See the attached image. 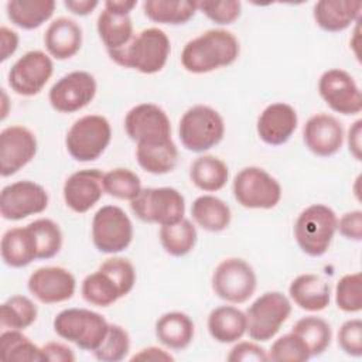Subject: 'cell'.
<instances>
[{
  "instance_id": "49",
  "label": "cell",
  "mask_w": 362,
  "mask_h": 362,
  "mask_svg": "<svg viewBox=\"0 0 362 362\" xmlns=\"http://www.w3.org/2000/svg\"><path fill=\"white\" fill-rule=\"evenodd\" d=\"M0 45H1V62L11 57L18 47V35L7 27L0 28Z\"/></svg>"
},
{
  "instance_id": "46",
  "label": "cell",
  "mask_w": 362,
  "mask_h": 362,
  "mask_svg": "<svg viewBox=\"0 0 362 362\" xmlns=\"http://www.w3.org/2000/svg\"><path fill=\"white\" fill-rule=\"evenodd\" d=\"M226 359L230 362H239V361H257V362L260 361V362H263V361H267V354L257 344L243 341V342L236 344L230 349Z\"/></svg>"
},
{
  "instance_id": "7",
  "label": "cell",
  "mask_w": 362,
  "mask_h": 362,
  "mask_svg": "<svg viewBox=\"0 0 362 362\" xmlns=\"http://www.w3.org/2000/svg\"><path fill=\"white\" fill-rule=\"evenodd\" d=\"M112 139L110 123L100 115H88L78 119L66 133L65 146L76 161H93L102 156Z\"/></svg>"
},
{
  "instance_id": "27",
  "label": "cell",
  "mask_w": 362,
  "mask_h": 362,
  "mask_svg": "<svg viewBox=\"0 0 362 362\" xmlns=\"http://www.w3.org/2000/svg\"><path fill=\"white\" fill-rule=\"evenodd\" d=\"M136 158L139 165L150 174H167L178 161V150L173 139L150 143H137Z\"/></svg>"
},
{
  "instance_id": "2",
  "label": "cell",
  "mask_w": 362,
  "mask_h": 362,
  "mask_svg": "<svg viewBox=\"0 0 362 362\" xmlns=\"http://www.w3.org/2000/svg\"><path fill=\"white\" fill-rule=\"evenodd\" d=\"M136 283L134 266L124 257L106 259L82 281V297L92 305L109 307L127 296Z\"/></svg>"
},
{
  "instance_id": "23",
  "label": "cell",
  "mask_w": 362,
  "mask_h": 362,
  "mask_svg": "<svg viewBox=\"0 0 362 362\" xmlns=\"http://www.w3.org/2000/svg\"><path fill=\"white\" fill-rule=\"evenodd\" d=\"M362 3L359 0H320L314 4L313 16L320 28L328 33L346 30L359 20Z\"/></svg>"
},
{
  "instance_id": "11",
  "label": "cell",
  "mask_w": 362,
  "mask_h": 362,
  "mask_svg": "<svg viewBox=\"0 0 362 362\" xmlns=\"http://www.w3.org/2000/svg\"><path fill=\"white\" fill-rule=\"evenodd\" d=\"M92 240L102 253H119L133 240V225L126 212L116 205H105L92 219Z\"/></svg>"
},
{
  "instance_id": "3",
  "label": "cell",
  "mask_w": 362,
  "mask_h": 362,
  "mask_svg": "<svg viewBox=\"0 0 362 362\" xmlns=\"http://www.w3.org/2000/svg\"><path fill=\"white\" fill-rule=\"evenodd\" d=\"M170 51L171 45L167 34L160 28L150 27L134 34L124 48L107 54L112 61L123 68L151 75L164 68Z\"/></svg>"
},
{
  "instance_id": "41",
  "label": "cell",
  "mask_w": 362,
  "mask_h": 362,
  "mask_svg": "<svg viewBox=\"0 0 362 362\" xmlns=\"http://www.w3.org/2000/svg\"><path fill=\"white\" fill-rule=\"evenodd\" d=\"M28 226L31 228L35 236L38 259L47 260L54 257L62 246V232L58 223H55L51 219L42 218V219L33 221L31 223H28Z\"/></svg>"
},
{
  "instance_id": "38",
  "label": "cell",
  "mask_w": 362,
  "mask_h": 362,
  "mask_svg": "<svg viewBox=\"0 0 362 362\" xmlns=\"http://www.w3.org/2000/svg\"><path fill=\"white\" fill-rule=\"evenodd\" d=\"M37 305L25 296H11L0 307L1 327L25 329L37 320Z\"/></svg>"
},
{
  "instance_id": "21",
  "label": "cell",
  "mask_w": 362,
  "mask_h": 362,
  "mask_svg": "<svg viewBox=\"0 0 362 362\" xmlns=\"http://www.w3.org/2000/svg\"><path fill=\"white\" fill-rule=\"evenodd\" d=\"M303 139L311 153L320 157H329L342 147L344 127L337 117L318 113L305 122Z\"/></svg>"
},
{
  "instance_id": "39",
  "label": "cell",
  "mask_w": 362,
  "mask_h": 362,
  "mask_svg": "<svg viewBox=\"0 0 362 362\" xmlns=\"http://www.w3.org/2000/svg\"><path fill=\"white\" fill-rule=\"evenodd\" d=\"M103 189L110 197L132 201L143 188L139 175L132 170L113 168L103 174Z\"/></svg>"
},
{
  "instance_id": "42",
  "label": "cell",
  "mask_w": 362,
  "mask_h": 362,
  "mask_svg": "<svg viewBox=\"0 0 362 362\" xmlns=\"http://www.w3.org/2000/svg\"><path fill=\"white\" fill-rule=\"evenodd\" d=\"M335 304L344 313H359L362 310V276L351 273L342 276L335 287Z\"/></svg>"
},
{
  "instance_id": "13",
  "label": "cell",
  "mask_w": 362,
  "mask_h": 362,
  "mask_svg": "<svg viewBox=\"0 0 362 362\" xmlns=\"http://www.w3.org/2000/svg\"><path fill=\"white\" fill-rule=\"evenodd\" d=\"M48 206V194L34 181H17L6 185L0 192V214L7 221H21L41 214Z\"/></svg>"
},
{
  "instance_id": "37",
  "label": "cell",
  "mask_w": 362,
  "mask_h": 362,
  "mask_svg": "<svg viewBox=\"0 0 362 362\" xmlns=\"http://www.w3.org/2000/svg\"><path fill=\"white\" fill-rule=\"evenodd\" d=\"M0 355L7 362L23 361H44L42 351L20 329H7L0 335Z\"/></svg>"
},
{
  "instance_id": "26",
  "label": "cell",
  "mask_w": 362,
  "mask_h": 362,
  "mask_svg": "<svg viewBox=\"0 0 362 362\" xmlns=\"http://www.w3.org/2000/svg\"><path fill=\"white\" fill-rule=\"evenodd\" d=\"M1 259L10 267H25L38 259L35 236L31 228H11L4 232L0 243Z\"/></svg>"
},
{
  "instance_id": "31",
  "label": "cell",
  "mask_w": 362,
  "mask_h": 362,
  "mask_svg": "<svg viewBox=\"0 0 362 362\" xmlns=\"http://www.w3.org/2000/svg\"><path fill=\"white\" fill-rule=\"evenodd\" d=\"M8 20L23 28L34 30L51 18L55 10L54 0H10L6 4Z\"/></svg>"
},
{
  "instance_id": "51",
  "label": "cell",
  "mask_w": 362,
  "mask_h": 362,
  "mask_svg": "<svg viewBox=\"0 0 362 362\" xmlns=\"http://www.w3.org/2000/svg\"><path fill=\"white\" fill-rule=\"evenodd\" d=\"M173 361L174 358L165 352L164 349L161 348H157V346H148V348H144V349H140L139 354H136L134 356H132V361Z\"/></svg>"
},
{
  "instance_id": "53",
  "label": "cell",
  "mask_w": 362,
  "mask_h": 362,
  "mask_svg": "<svg viewBox=\"0 0 362 362\" xmlns=\"http://www.w3.org/2000/svg\"><path fill=\"white\" fill-rule=\"evenodd\" d=\"M137 1L134 0H107L105 1V8L119 13V14H129L134 7Z\"/></svg>"
},
{
  "instance_id": "16",
  "label": "cell",
  "mask_w": 362,
  "mask_h": 362,
  "mask_svg": "<svg viewBox=\"0 0 362 362\" xmlns=\"http://www.w3.org/2000/svg\"><path fill=\"white\" fill-rule=\"evenodd\" d=\"M318 92L337 113L356 115L362 110V93L354 78L344 69H328L318 81Z\"/></svg>"
},
{
  "instance_id": "20",
  "label": "cell",
  "mask_w": 362,
  "mask_h": 362,
  "mask_svg": "<svg viewBox=\"0 0 362 362\" xmlns=\"http://www.w3.org/2000/svg\"><path fill=\"white\" fill-rule=\"evenodd\" d=\"M64 199L69 209L85 214L102 198L103 173L96 168H85L71 174L64 184Z\"/></svg>"
},
{
  "instance_id": "19",
  "label": "cell",
  "mask_w": 362,
  "mask_h": 362,
  "mask_svg": "<svg viewBox=\"0 0 362 362\" xmlns=\"http://www.w3.org/2000/svg\"><path fill=\"white\" fill-rule=\"evenodd\" d=\"M76 288L71 272L59 266L40 267L28 279L30 293L44 304H57L69 300Z\"/></svg>"
},
{
  "instance_id": "33",
  "label": "cell",
  "mask_w": 362,
  "mask_h": 362,
  "mask_svg": "<svg viewBox=\"0 0 362 362\" xmlns=\"http://www.w3.org/2000/svg\"><path fill=\"white\" fill-rule=\"evenodd\" d=\"M189 178L201 191L215 192L225 187L229 178V170L221 158L215 156H201L191 164Z\"/></svg>"
},
{
  "instance_id": "17",
  "label": "cell",
  "mask_w": 362,
  "mask_h": 362,
  "mask_svg": "<svg viewBox=\"0 0 362 362\" xmlns=\"http://www.w3.org/2000/svg\"><path fill=\"white\" fill-rule=\"evenodd\" d=\"M124 130L136 143L171 139V124L167 113L153 103H141L132 107L124 117Z\"/></svg>"
},
{
  "instance_id": "43",
  "label": "cell",
  "mask_w": 362,
  "mask_h": 362,
  "mask_svg": "<svg viewBox=\"0 0 362 362\" xmlns=\"http://www.w3.org/2000/svg\"><path fill=\"white\" fill-rule=\"evenodd\" d=\"M311 355L304 345V342L293 332H288L279 339H276L270 348L267 355V361H291V362H303L310 359Z\"/></svg>"
},
{
  "instance_id": "47",
  "label": "cell",
  "mask_w": 362,
  "mask_h": 362,
  "mask_svg": "<svg viewBox=\"0 0 362 362\" xmlns=\"http://www.w3.org/2000/svg\"><path fill=\"white\" fill-rule=\"evenodd\" d=\"M339 233L351 240L359 242L362 239V211H351L341 216L337 222Z\"/></svg>"
},
{
  "instance_id": "45",
  "label": "cell",
  "mask_w": 362,
  "mask_h": 362,
  "mask_svg": "<svg viewBox=\"0 0 362 362\" xmlns=\"http://www.w3.org/2000/svg\"><path fill=\"white\" fill-rule=\"evenodd\" d=\"M338 345L339 348L351 356L359 358L362 355V321L348 320L338 331Z\"/></svg>"
},
{
  "instance_id": "18",
  "label": "cell",
  "mask_w": 362,
  "mask_h": 362,
  "mask_svg": "<svg viewBox=\"0 0 362 362\" xmlns=\"http://www.w3.org/2000/svg\"><path fill=\"white\" fill-rule=\"evenodd\" d=\"M37 153V139L24 126H8L0 133V174L10 177L27 165Z\"/></svg>"
},
{
  "instance_id": "52",
  "label": "cell",
  "mask_w": 362,
  "mask_h": 362,
  "mask_svg": "<svg viewBox=\"0 0 362 362\" xmlns=\"http://www.w3.org/2000/svg\"><path fill=\"white\" fill-rule=\"evenodd\" d=\"M361 124H362V120H356L348 132L349 151L356 160H361Z\"/></svg>"
},
{
  "instance_id": "32",
  "label": "cell",
  "mask_w": 362,
  "mask_h": 362,
  "mask_svg": "<svg viewBox=\"0 0 362 362\" xmlns=\"http://www.w3.org/2000/svg\"><path fill=\"white\" fill-rule=\"evenodd\" d=\"M194 221L205 230L221 232L230 223V208L222 199L214 195L198 197L191 206Z\"/></svg>"
},
{
  "instance_id": "12",
  "label": "cell",
  "mask_w": 362,
  "mask_h": 362,
  "mask_svg": "<svg viewBox=\"0 0 362 362\" xmlns=\"http://www.w3.org/2000/svg\"><path fill=\"white\" fill-rule=\"evenodd\" d=\"M256 274L253 267L239 257L222 260L212 274L215 294L232 304L247 301L256 290Z\"/></svg>"
},
{
  "instance_id": "14",
  "label": "cell",
  "mask_w": 362,
  "mask_h": 362,
  "mask_svg": "<svg viewBox=\"0 0 362 362\" xmlns=\"http://www.w3.org/2000/svg\"><path fill=\"white\" fill-rule=\"evenodd\" d=\"M54 71L51 58L42 51H28L8 71L11 90L21 96H34L42 90Z\"/></svg>"
},
{
  "instance_id": "50",
  "label": "cell",
  "mask_w": 362,
  "mask_h": 362,
  "mask_svg": "<svg viewBox=\"0 0 362 362\" xmlns=\"http://www.w3.org/2000/svg\"><path fill=\"white\" fill-rule=\"evenodd\" d=\"M99 1L96 0H65L64 6L76 16H88L90 14L96 7Z\"/></svg>"
},
{
  "instance_id": "8",
  "label": "cell",
  "mask_w": 362,
  "mask_h": 362,
  "mask_svg": "<svg viewBox=\"0 0 362 362\" xmlns=\"http://www.w3.org/2000/svg\"><path fill=\"white\" fill-rule=\"evenodd\" d=\"M291 314V303L280 291H266L246 311V332L250 339H272Z\"/></svg>"
},
{
  "instance_id": "29",
  "label": "cell",
  "mask_w": 362,
  "mask_h": 362,
  "mask_svg": "<svg viewBox=\"0 0 362 362\" xmlns=\"http://www.w3.org/2000/svg\"><path fill=\"white\" fill-rule=\"evenodd\" d=\"M156 337L164 346L182 351L194 338V322L184 313H165L156 322Z\"/></svg>"
},
{
  "instance_id": "6",
  "label": "cell",
  "mask_w": 362,
  "mask_h": 362,
  "mask_svg": "<svg viewBox=\"0 0 362 362\" xmlns=\"http://www.w3.org/2000/svg\"><path fill=\"white\" fill-rule=\"evenodd\" d=\"M225 134L222 116L212 107L197 105L189 107L178 124L182 146L192 153H204L215 147Z\"/></svg>"
},
{
  "instance_id": "15",
  "label": "cell",
  "mask_w": 362,
  "mask_h": 362,
  "mask_svg": "<svg viewBox=\"0 0 362 362\" xmlns=\"http://www.w3.org/2000/svg\"><path fill=\"white\" fill-rule=\"evenodd\" d=\"M96 95V81L85 71H74L59 78L49 89L51 106L61 113H74L88 106Z\"/></svg>"
},
{
  "instance_id": "9",
  "label": "cell",
  "mask_w": 362,
  "mask_h": 362,
  "mask_svg": "<svg viewBox=\"0 0 362 362\" xmlns=\"http://www.w3.org/2000/svg\"><path fill=\"white\" fill-rule=\"evenodd\" d=\"M130 208L140 221L163 226L184 218L185 201L181 192L171 187L144 188L130 201Z\"/></svg>"
},
{
  "instance_id": "36",
  "label": "cell",
  "mask_w": 362,
  "mask_h": 362,
  "mask_svg": "<svg viewBox=\"0 0 362 362\" xmlns=\"http://www.w3.org/2000/svg\"><path fill=\"white\" fill-rule=\"evenodd\" d=\"M160 242L168 255L175 257L185 256L197 243V229L189 219L182 218L175 223L161 226Z\"/></svg>"
},
{
  "instance_id": "30",
  "label": "cell",
  "mask_w": 362,
  "mask_h": 362,
  "mask_svg": "<svg viewBox=\"0 0 362 362\" xmlns=\"http://www.w3.org/2000/svg\"><path fill=\"white\" fill-rule=\"evenodd\" d=\"M96 28L107 52L124 48L134 37L133 23L129 14H119L107 8L100 11Z\"/></svg>"
},
{
  "instance_id": "35",
  "label": "cell",
  "mask_w": 362,
  "mask_h": 362,
  "mask_svg": "<svg viewBox=\"0 0 362 362\" xmlns=\"http://www.w3.org/2000/svg\"><path fill=\"white\" fill-rule=\"evenodd\" d=\"M291 332L304 342L311 356L324 354L329 346L332 337L329 324L325 320L314 315L298 320L291 328Z\"/></svg>"
},
{
  "instance_id": "5",
  "label": "cell",
  "mask_w": 362,
  "mask_h": 362,
  "mask_svg": "<svg viewBox=\"0 0 362 362\" xmlns=\"http://www.w3.org/2000/svg\"><path fill=\"white\" fill-rule=\"evenodd\" d=\"M109 322L86 308H66L54 318V331L82 351H95L103 341Z\"/></svg>"
},
{
  "instance_id": "28",
  "label": "cell",
  "mask_w": 362,
  "mask_h": 362,
  "mask_svg": "<svg viewBox=\"0 0 362 362\" xmlns=\"http://www.w3.org/2000/svg\"><path fill=\"white\" fill-rule=\"evenodd\" d=\"M208 331L216 342H236L246 332V314L233 305L216 307L209 313Z\"/></svg>"
},
{
  "instance_id": "1",
  "label": "cell",
  "mask_w": 362,
  "mask_h": 362,
  "mask_svg": "<svg viewBox=\"0 0 362 362\" xmlns=\"http://www.w3.org/2000/svg\"><path fill=\"white\" fill-rule=\"evenodd\" d=\"M239 57V42L226 30H208L188 41L181 52V64L191 74H206L233 64Z\"/></svg>"
},
{
  "instance_id": "34",
  "label": "cell",
  "mask_w": 362,
  "mask_h": 362,
  "mask_svg": "<svg viewBox=\"0 0 362 362\" xmlns=\"http://www.w3.org/2000/svg\"><path fill=\"white\" fill-rule=\"evenodd\" d=\"M197 10V1L187 0H146L143 3V11L148 20L170 25L185 24Z\"/></svg>"
},
{
  "instance_id": "25",
  "label": "cell",
  "mask_w": 362,
  "mask_h": 362,
  "mask_svg": "<svg viewBox=\"0 0 362 362\" xmlns=\"http://www.w3.org/2000/svg\"><path fill=\"white\" fill-rule=\"evenodd\" d=\"M288 294L296 305L311 313L325 310L331 301L329 284L320 276L311 273L297 276L290 283Z\"/></svg>"
},
{
  "instance_id": "40",
  "label": "cell",
  "mask_w": 362,
  "mask_h": 362,
  "mask_svg": "<svg viewBox=\"0 0 362 362\" xmlns=\"http://www.w3.org/2000/svg\"><path fill=\"white\" fill-rule=\"evenodd\" d=\"M130 349V338L127 331L116 324H109V329L102 344L93 351L98 361L119 362L126 358Z\"/></svg>"
},
{
  "instance_id": "10",
  "label": "cell",
  "mask_w": 362,
  "mask_h": 362,
  "mask_svg": "<svg viewBox=\"0 0 362 362\" xmlns=\"http://www.w3.org/2000/svg\"><path fill=\"white\" fill-rule=\"evenodd\" d=\"M233 197L249 209H272L281 199L280 184L260 167H245L233 178Z\"/></svg>"
},
{
  "instance_id": "4",
  "label": "cell",
  "mask_w": 362,
  "mask_h": 362,
  "mask_svg": "<svg viewBox=\"0 0 362 362\" xmlns=\"http://www.w3.org/2000/svg\"><path fill=\"white\" fill-rule=\"evenodd\" d=\"M338 218L329 206L322 204L307 206L294 225V238L298 247L308 256H322L332 242Z\"/></svg>"
},
{
  "instance_id": "24",
  "label": "cell",
  "mask_w": 362,
  "mask_h": 362,
  "mask_svg": "<svg viewBox=\"0 0 362 362\" xmlns=\"http://www.w3.org/2000/svg\"><path fill=\"white\" fill-rule=\"evenodd\" d=\"M44 42L48 54L55 59L72 58L82 45V28L68 17L54 20L44 35Z\"/></svg>"
},
{
  "instance_id": "22",
  "label": "cell",
  "mask_w": 362,
  "mask_h": 362,
  "mask_svg": "<svg viewBox=\"0 0 362 362\" xmlns=\"http://www.w3.org/2000/svg\"><path fill=\"white\" fill-rule=\"evenodd\" d=\"M297 123L298 117L294 107L277 102L264 107L257 119L256 129L262 141L269 146H281L293 136Z\"/></svg>"
},
{
  "instance_id": "44",
  "label": "cell",
  "mask_w": 362,
  "mask_h": 362,
  "mask_svg": "<svg viewBox=\"0 0 362 362\" xmlns=\"http://www.w3.org/2000/svg\"><path fill=\"white\" fill-rule=\"evenodd\" d=\"M197 8H199L211 21L219 25H228L235 23L240 16L242 4L236 0H204L197 1Z\"/></svg>"
},
{
  "instance_id": "48",
  "label": "cell",
  "mask_w": 362,
  "mask_h": 362,
  "mask_svg": "<svg viewBox=\"0 0 362 362\" xmlns=\"http://www.w3.org/2000/svg\"><path fill=\"white\" fill-rule=\"evenodd\" d=\"M42 358L44 361H54V362H74L75 355L72 349L61 342H47L42 348Z\"/></svg>"
}]
</instances>
